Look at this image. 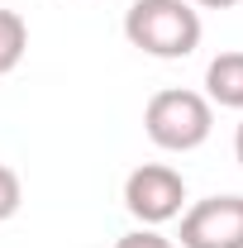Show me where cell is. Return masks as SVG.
<instances>
[{
    "instance_id": "9",
    "label": "cell",
    "mask_w": 243,
    "mask_h": 248,
    "mask_svg": "<svg viewBox=\"0 0 243 248\" xmlns=\"http://www.w3.org/2000/svg\"><path fill=\"white\" fill-rule=\"evenodd\" d=\"M191 5H196V10H234L239 0H191Z\"/></svg>"
},
{
    "instance_id": "10",
    "label": "cell",
    "mask_w": 243,
    "mask_h": 248,
    "mask_svg": "<svg viewBox=\"0 0 243 248\" xmlns=\"http://www.w3.org/2000/svg\"><path fill=\"white\" fill-rule=\"evenodd\" d=\"M234 157H239V167H243V120H239V129H234Z\"/></svg>"
},
{
    "instance_id": "2",
    "label": "cell",
    "mask_w": 243,
    "mask_h": 248,
    "mask_svg": "<svg viewBox=\"0 0 243 248\" xmlns=\"http://www.w3.org/2000/svg\"><path fill=\"white\" fill-rule=\"evenodd\" d=\"M214 129V105L200 91L167 86L143 105V134L162 153H196Z\"/></svg>"
},
{
    "instance_id": "7",
    "label": "cell",
    "mask_w": 243,
    "mask_h": 248,
    "mask_svg": "<svg viewBox=\"0 0 243 248\" xmlns=\"http://www.w3.org/2000/svg\"><path fill=\"white\" fill-rule=\"evenodd\" d=\"M19 201H24V186H19V172L0 162V224L19 215Z\"/></svg>"
},
{
    "instance_id": "4",
    "label": "cell",
    "mask_w": 243,
    "mask_h": 248,
    "mask_svg": "<svg viewBox=\"0 0 243 248\" xmlns=\"http://www.w3.org/2000/svg\"><path fill=\"white\" fill-rule=\"evenodd\" d=\"M177 219L182 248H243V196H205Z\"/></svg>"
},
{
    "instance_id": "5",
    "label": "cell",
    "mask_w": 243,
    "mask_h": 248,
    "mask_svg": "<svg viewBox=\"0 0 243 248\" xmlns=\"http://www.w3.org/2000/svg\"><path fill=\"white\" fill-rule=\"evenodd\" d=\"M205 100L219 110H243V53L229 48L205 67Z\"/></svg>"
},
{
    "instance_id": "8",
    "label": "cell",
    "mask_w": 243,
    "mask_h": 248,
    "mask_svg": "<svg viewBox=\"0 0 243 248\" xmlns=\"http://www.w3.org/2000/svg\"><path fill=\"white\" fill-rule=\"evenodd\" d=\"M115 248H177L172 239H162L157 229H134V234H124Z\"/></svg>"
},
{
    "instance_id": "1",
    "label": "cell",
    "mask_w": 243,
    "mask_h": 248,
    "mask_svg": "<svg viewBox=\"0 0 243 248\" xmlns=\"http://www.w3.org/2000/svg\"><path fill=\"white\" fill-rule=\"evenodd\" d=\"M200 10L191 0H134L124 10V38L148 58L177 62L200 48Z\"/></svg>"
},
{
    "instance_id": "6",
    "label": "cell",
    "mask_w": 243,
    "mask_h": 248,
    "mask_svg": "<svg viewBox=\"0 0 243 248\" xmlns=\"http://www.w3.org/2000/svg\"><path fill=\"white\" fill-rule=\"evenodd\" d=\"M29 48V24L19 10H0V77H10Z\"/></svg>"
},
{
    "instance_id": "3",
    "label": "cell",
    "mask_w": 243,
    "mask_h": 248,
    "mask_svg": "<svg viewBox=\"0 0 243 248\" xmlns=\"http://www.w3.org/2000/svg\"><path fill=\"white\" fill-rule=\"evenodd\" d=\"M124 210L138 219L143 229H157L186 210V182L177 167L167 162H143L124 177Z\"/></svg>"
}]
</instances>
